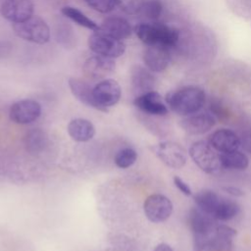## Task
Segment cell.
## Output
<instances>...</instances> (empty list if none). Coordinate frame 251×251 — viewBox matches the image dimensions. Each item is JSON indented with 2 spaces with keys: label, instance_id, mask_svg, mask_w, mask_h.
Listing matches in <instances>:
<instances>
[{
  "label": "cell",
  "instance_id": "1",
  "mask_svg": "<svg viewBox=\"0 0 251 251\" xmlns=\"http://www.w3.org/2000/svg\"><path fill=\"white\" fill-rule=\"evenodd\" d=\"M206 95L198 86H184L169 92L166 102L175 113L181 116H189L197 113L205 103Z\"/></svg>",
  "mask_w": 251,
  "mask_h": 251
},
{
  "label": "cell",
  "instance_id": "2",
  "mask_svg": "<svg viewBox=\"0 0 251 251\" xmlns=\"http://www.w3.org/2000/svg\"><path fill=\"white\" fill-rule=\"evenodd\" d=\"M137 37L147 46L163 45L171 48L176 45L179 39V31L161 23H141L134 28Z\"/></svg>",
  "mask_w": 251,
  "mask_h": 251
},
{
  "label": "cell",
  "instance_id": "3",
  "mask_svg": "<svg viewBox=\"0 0 251 251\" xmlns=\"http://www.w3.org/2000/svg\"><path fill=\"white\" fill-rule=\"evenodd\" d=\"M187 223L193 234V251H205L216 228L213 217L199 208H193L187 215Z\"/></svg>",
  "mask_w": 251,
  "mask_h": 251
},
{
  "label": "cell",
  "instance_id": "4",
  "mask_svg": "<svg viewBox=\"0 0 251 251\" xmlns=\"http://www.w3.org/2000/svg\"><path fill=\"white\" fill-rule=\"evenodd\" d=\"M13 29L19 37L32 43L45 44L50 39V27L38 16L32 15L24 22L14 24Z\"/></svg>",
  "mask_w": 251,
  "mask_h": 251
},
{
  "label": "cell",
  "instance_id": "5",
  "mask_svg": "<svg viewBox=\"0 0 251 251\" xmlns=\"http://www.w3.org/2000/svg\"><path fill=\"white\" fill-rule=\"evenodd\" d=\"M189 156L193 162L207 174H213L222 167L220 155L215 152L210 143L203 140L196 141L190 146Z\"/></svg>",
  "mask_w": 251,
  "mask_h": 251
},
{
  "label": "cell",
  "instance_id": "6",
  "mask_svg": "<svg viewBox=\"0 0 251 251\" xmlns=\"http://www.w3.org/2000/svg\"><path fill=\"white\" fill-rule=\"evenodd\" d=\"M88 47L97 55L113 59L122 56L126 51V44L122 40L105 34L99 30L89 36Z\"/></svg>",
  "mask_w": 251,
  "mask_h": 251
},
{
  "label": "cell",
  "instance_id": "7",
  "mask_svg": "<svg viewBox=\"0 0 251 251\" xmlns=\"http://www.w3.org/2000/svg\"><path fill=\"white\" fill-rule=\"evenodd\" d=\"M156 156L169 168L180 169L187 160L186 151L179 144L173 141H164L153 147Z\"/></svg>",
  "mask_w": 251,
  "mask_h": 251
},
{
  "label": "cell",
  "instance_id": "8",
  "mask_svg": "<svg viewBox=\"0 0 251 251\" xmlns=\"http://www.w3.org/2000/svg\"><path fill=\"white\" fill-rule=\"evenodd\" d=\"M147 219L152 223H163L167 221L173 212L171 200L162 194L149 195L143 205Z\"/></svg>",
  "mask_w": 251,
  "mask_h": 251
},
{
  "label": "cell",
  "instance_id": "9",
  "mask_svg": "<svg viewBox=\"0 0 251 251\" xmlns=\"http://www.w3.org/2000/svg\"><path fill=\"white\" fill-rule=\"evenodd\" d=\"M93 95L102 112H108V108L116 105L121 96L120 84L111 78L103 79L93 87Z\"/></svg>",
  "mask_w": 251,
  "mask_h": 251
},
{
  "label": "cell",
  "instance_id": "10",
  "mask_svg": "<svg viewBox=\"0 0 251 251\" xmlns=\"http://www.w3.org/2000/svg\"><path fill=\"white\" fill-rule=\"evenodd\" d=\"M41 114L40 104L32 99H24L15 102L9 112L12 122L19 125H27L36 121Z\"/></svg>",
  "mask_w": 251,
  "mask_h": 251
},
{
  "label": "cell",
  "instance_id": "11",
  "mask_svg": "<svg viewBox=\"0 0 251 251\" xmlns=\"http://www.w3.org/2000/svg\"><path fill=\"white\" fill-rule=\"evenodd\" d=\"M1 14L11 23H21L32 16L33 3L31 0H5L1 6Z\"/></svg>",
  "mask_w": 251,
  "mask_h": 251
},
{
  "label": "cell",
  "instance_id": "12",
  "mask_svg": "<svg viewBox=\"0 0 251 251\" xmlns=\"http://www.w3.org/2000/svg\"><path fill=\"white\" fill-rule=\"evenodd\" d=\"M169 49L163 45L147 46L143 54V61L147 69L156 73L165 71L171 60Z\"/></svg>",
  "mask_w": 251,
  "mask_h": 251
},
{
  "label": "cell",
  "instance_id": "13",
  "mask_svg": "<svg viewBox=\"0 0 251 251\" xmlns=\"http://www.w3.org/2000/svg\"><path fill=\"white\" fill-rule=\"evenodd\" d=\"M133 104L141 111L154 116H165L169 112L162 96L154 90L136 96Z\"/></svg>",
  "mask_w": 251,
  "mask_h": 251
},
{
  "label": "cell",
  "instance_id": "14",
  "mask_svg": "<svg viewBox=\"0 0 251 251\" xmlns=\"http://www.w3.org/2000/svg\"><path fill=\"white\" fill-rule=\"evenodd\" d=\"M209 143L215 150L227 153L238 149L240 146V138L230 129L220 128L211 134Z\"/></svg>",
  "mask_w": 251,
  "mask_h": 251
},
{
  "label": "cell",
  "instance_id": "15",
  "mask_svg": "<svg viewBox=\"0 0 251 251\" xmlns=\"http://www.w3.org/2000/svg\"><path fill=\"white\" fill-rule=\"evenodd\" d=\"M236 230L228 226H216L205 251H232V238Z\"/></svg>",
  "mask_w": 251,
  "mask_h": 251
},
{
  "label": "cell",
  "instance_id": "16",
  "mask_svg": "<svg viewBox=\"0 0 251 251\" xmlns=\"http://www.w3.org/2000/svg\"><path fill=\"white\" fill-rule=\"evenodd\" d=\"M215 118L208 113L192 114L180 121L181 127L190 134H203L215 126Z\"/></svg>",
  "mask_w": 251,
  "mask_h": 251
},
{
  "label": "cell",
  "instance_id": "17",
  "mask_svg": "<svg viewBox=\"0 0 251 251\" xmlns=\"http://www.w3.org/2000/svg\"><path fill=\"white\" fill-rule=\"evenodd\" d=\"M116 64L113 58L96 55L89 57L83 64L84 73L93 78L103 77L115 70Z\"/></svg>",
  "mask_w": 251,
  "mask_h": 251
},
{
  "label": "cell",
  "instance_id": "18",
  "mask_svg": "<svg viewBox=\"0 0 251 251\" xmlns=\"http://www.w3.org/2000/svg\"><path fill=\"white\" fill-rule=\"evenodd\" d=\"M70 89L73 95L82 104L94 108L96 110L102 111L100 106L97 104L94 95H93V88L85 81L79 78L71 77L68 81Z\"/></svg>",
  "mask_w": 251,
  "mask_h": 251
},
{
  "label": "cell",
  "instance_id": "19",
  "mask_svg": "<svg viewBox=\"0 0 251 251\" xmlns=\"http://www.w3.org/2000/svg\"><path fill=\"white\" fill-rule=\"evenodd\" d=\"M130 79L132 89L138 95L153 90L155 85V77L150 73V70L140 66H134L131 69Z\"/></svg>",
  "mask_w": 251,
  "mask_h": 251
},
{
  "label": "cell",
  "instance_id": "20",
  "mask_svg": "<svg viewBox=\"0 0 251 251\" xmlns=\"http://www.w3.org/2000/svg\"><path fill=\"white\" fill-rule=\"evenodd\" d=\"M98 30L120 40L125 39L131 34V26L129 23L119 17H111L104 20Z\"/></svg>",
  "mask_w": 251,
  "mask_h": 251
},
{
  "label": "cell",
  "instance_id": "21",
  "mask_svg": "<svg viewBox=\"0 0 251 251\" xmlns=\"http://www.w3.org/2000/svg\"><path fill=\"white\" fill-rule=\"evenodd\" d=\"M68 133L72 139L77 142H86L93 138L95 134V127L90 121L77 118L69 123Z\"/></svg>",
  "mask_w": 251,
  "mask_h": 251
},
{
  "label": "cell",
  "instance_id": "22",
  "mask_svg": "<svg viewBox=\"0 0 251 251\" xmlns=\"http://www.w3.org/2000/svg\"><path fill=\"white\" fill-rule=\"evenodd\" d=\"M221 199L222 197H220L216 192L209 189L201 190L194 195V201L197 207L212 217L214 216L221 202Z\"/></svg>",
  "mask_w": 251,
  "mask_h": 251
},
{
  "label": "cell",
  "instance_id": "23",
  "mask_svg": "<svg viewBox=\"0 0 251 251\" xmlns=\"http://www.w3.org/2000/svg\"><path fill=\"white\" fill-rule=\"evenodd\" d=\"M220 159L222 167L226 169L245 170L249 165L248 157L238 150L227 153H222L220 155Z\"/></svg>",
  "mask_w": 251,
  "mask_h": 251
},
{
  "label": "cell",
  "instance_id": "24",
  "mask_svg": "<svg viewBox=\"0 0 251 251\" xmlns=\"http://www.w3.org/2000/svg\"><path fill=\"white\" fill-rule=\"evenodd\" d=\"M61 12L65 17H67L68 19H70L71 21H73L74 23H75L80 26H83L85 28H88L94 31H97L99 29V25L94 21H92L84 13H82L80 10L75 7H72V6L63 7Z\"/></svg>",
  "mask_w": 251,
  "mask_h": 251
},
{
  "label": "cell",
  "instance_id": "25",
  "mask_svg": "<svg viewBox=\"0 0 251 251\" xmlns=\"http://www.w3.org/2000/svg\"><path fill=\"white\" fill-rule=\"evenodd\" d=\"M47 135L43 130L39 128H33L29 130L25 136V145L26 150L29 152L38 153L44 150L45 146L47 145Z\"/></svg>",
  "mask_w": 251,
  "mask_h": 251
},
{
  "label": "cell",
  "instance_id": "26",
  "mask_svg": "<svg viewBox=\"0 0 251 251\" xmlns=\"http://www.w3.org/2000/svg\"><path fill=\"white\" fill-rule=\"evenodd\" d=\"M238 212L239 206L236 202L230 199L222 198L213 218L220 221H229L233 219L238 214Z\"/></svg>",
  "mask_w": 251,
  "mask_h": 251
},
{
  "label": "cell",
  "instance_id": "27",
  "mask_svg": "<svg viewBox=\"0 0 251 251\" xmlns=\"http://www.w3.org/2000/svg\"><path fill=\"white\" fill-rule=\"evenodd\" d=\"M137 159V153L134 149L126 147L120 150L115 156V164L121 169L129 168Z\"/></svg>",
  "mask_w": 251,
  "mask_h": 251
},
{
  "label": "cell",
  "instance_id": "28",
  "mask_svg": "<svg viewBox=\"0 0 251 251\" xmlns=\"http://www.w3.org/2000/svg\"><path fill=\"white\" fill-rule=\"evenodd\" d=\"M163 12V4L159 0H147L144 1L140 13L150 19V20H156L158 19Z\"/></svg>",
  "mask_w": 251,
  "mask_h": 251
},
{
  "label": "cell",
  "instance_id": "29",
  "mask_svg": "<svg viewBox=\"0 0 251 251\" xmlns=\"http://www.w3.org/2000/svg\"><path fill=\"white\" fill-rule=\"evenodd\" d=\"M56 39L58 41V43H60L61 45L67 47H72L74 46V40H75V36L73 33V29L71 26H69L68 25H59L56 28Z\"/></svg>",
  "mask_w": 251,
  "mask_h": 251
},
{
  "label": "cell",
  "instance_id": "30",
  "mask_svg": "<svg viewBox=\"0 0 251 251\" xmlns=\"http://www.w3.org/2000/svg\"><path fill=\"white\" fill-rule=\"evenodd\" d=\"M85 1L88 4V6L91 7L93 10L103 14L112 12L117 5V0H85Z\"/></svg>",
  "mask_w": 251,
  "mask_h": 251
},
{
  "label": "cell",
  "instance_id": "31",
  "mask_svg": "<svg viewBox=\"0 0 251 251\" xmlns=\"http://www.w3.org/2000/svg\"><path fill=\"white\" fill-rule=\"evenodd\" d=\"M143 3L144 0H117V5L128 15L140 13Z\"/></svg>",
  "mask_w": 251,
  "mask_h": 251
},
{
  "label": "cell",
  "instance_id": "32",
  "mask_svg": "<svg viewBox=\"0 0 251 251\" xmlns=\"http://www.w3.org/2000/svg\"><path fill=\"white\" fill-rule=\"evenodd\" d=\"M174 183H175V185L177 187V189H178L181 193H183L184 195L189 196V195L192 194V190H191L190 186H189L184 180H182L179 176H176L174 177Z\"/></svg>",
  "mask_w": 251,
  "mask_h": 251
},
{
  "label": "cell",
  "instance_id": "33",
  "mask_svg": "<svg viewBox=\"0 0 251 251\" xmlns=\"http://www.w3.org/2000/svg\"><path fill=\"white\" fill-rule=\"evenodd\" d=\"M210 110L219 119L227 118V116H228L227 110L222 104H220V103H212L211 106H210Z\"/></svg>",
  "mask_w": 251,
  "mask_h": 251
},
{
  "label": "cell",
  "instance_id": "34",
  "mask_svg": "<svg viewBox=\"0 0 251 251\" xmlns=\"http://www.w3.org/2000/svg\"><path fill=\"white\" fill-rule=\"evenodd\" d=\"M240 145L243 147V149L246 152L251 153V128L245 130L242 133V136L240 139Z\"/></svg>",
  "mask_w": 251,
  "mask_h": 251
},
{
  "label": "cell",
  "instance_id": "35",
  "mask_svg": "<svg viewBox=\"0 0 251 251\" xmlns=\"http://www.w3.org/2000/svg\"><path fill=\"white\" fill-rule=\"evenodd\" d=\"M13 49L11 42L7 40H0V60L10 56Z\"/></svg>",
  "mask_w": 251,
  "mask_h": 251
},
{
  "label": "cell",
  "instance_id": "36",
  "mask_svg": "<svg viewBox=\"0 0 251 251\" xmlns=\"http://www.w3.org/2000/svg\"><path fill=\"white\" fill-rule=\"evenodd\" d=\"M224 190L226 192H227L228 194H230L232 196H235V197H240L244 194L243 191L240 188L235 187V186H226V187H224Z\"/></svg>",
  "mask_w": 251,
  "mask_h": 251
},
{
  "label": "cell",
  "instance_id": "37",
  "mask_svg": "<svg viewBox=\"0 0 251 251\" xmlns=\"http://www.w3.org/2000/svg\"><path fill=\"white\" fill-rule=\"evenodd\" d=\"M153 251H174V250H173V248L169 244H167V243H160V244H158L154 248Z\"/></svg>",
  "mask_w": 251,
  "mask_h": 251
}]
</instances>
